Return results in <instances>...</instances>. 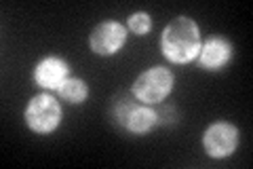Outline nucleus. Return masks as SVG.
<instances>
[{
  "label": "nucleus",
  "mask_w": 253,
  "mask_h": 169,
  "mask_svg": "<svg viewBox=\"0 0 253 169\" xmlns=\"http://www.w3.org/2000/svg\"><path fill=\"white\" fill-rule=\"evenodd\" d=\"M203 45V34L199 21L190 15H177L167 21V26L161 32V47L163 57L173 66H188L199 57Z\"/></svg>",
  "instance_id": "obj_1"
},
{
  "label": "nucleus",
  "mask_w": 253,
  "mask_h": 169,
  "mask_svg": "<svg viewBox=\"0 0 253 169\" xmlns=\"http://www.w3.org/2000/svg\"><path fill=\"white\" fill-rule=\"evenodd\" d=\"M110 118L121 131L129 135H148L163 125V116L154 106L137 102L131 91L118 93L110 104Z\"/></svg>",
  "instance_id": "obj_2"
},
{
  "label": "nucleus",
  "mask_w": 253,
  "mask_h": 169,
  "mask_svg": "<svg viewBox=\"0 0 253 169\" xmlns=\"http://www.w3.org/2000/svg\"><path fill=\"white\" fill-rule=\"evenodd\" d=\"M23 123L36 135L55 133L63 123V102L49 91L32 95L23 108Z\"/></svg>",
  "instance_id": "obj_3"
},
{
  "label": "nucleus",
  "mask_w": 253,
  "mask_h": 169,
  "mask_svg": "<svg viewBox=\"0 0 253 169\" xmlns=\"http://www.w3.org/2000/svg\"><path fill=\"white\" fill-rule=\"evenodd\" d=\"M175 89V72L169 66H150L141 70L131 83V95L146 106H161Z\"/></svg>",
  "instance_id": "obj_4"
},
{
  "label": "nucleus",
  "mask_w": 253,
  "mask_h": 169,
  "mask_svg": "<svg viewBox=\"0 0 253 169\" xmlns=\"http://www.w3.org/2000/svg\"><path fill=\"white\" fill-rule=\"evenodd\" d=\"M201 144H203L205 155L209 159H213V161L230 159L241 144V131L234 123H230V120H226V118L213 120V123L205 127Z\"/></svg>",
  "instance_id": "obj_5"
},
{
  "label": "nucleus",
  "mask_w": 253,
  "mask_h": 169,
  "mask_svg": "<svg viewBox=\"0 0 253 169\" xmlns=\"http://www.w3.org/2000/svg\"><path fill=\"white\" fill-rule=\"evenodd\" d=\"M89 51L97 57H114L121 53L126 43H129V30L123 21L118 19H106L99 21L89 32Z\"/></svg>",
  "instance_id": "obj_6"
},
{
  "label": "nucleus",
  "mask_w": 253,
  "mask_h": 169,
  "mask_svg": "<svg viewBox=\"0 0 253 169\" xmlns=\"http://www.w3.org/2000/svg\"><path fill=\"white\" fill-rule=\"evenodd\" d=\"M234 59V43L224 34H211L209 38L203 40L196 66L203 72H221L226 70Z\"/></svg>",
  "instance_id": "obj_7"
},
{
  "label": "nucleus",
  "mask_w": 253,
  "mask_h": 169,
  "mask_svg": "<svg viewBox=\"0 0 253 169\" xmlns=\"http://www.w3.org/2000/svg\"><path fill=\"white\" fill-rule=\"evenodd\" d=\"M72 74V66L66 57H61L57 53H49L41 57L34 68H32V80L41 91L57 93L59 85Z\"/></svg>",
  "instance_id": "obj_8"
},
{
  "label": "nucleus",
  "mask_w": 253,
  "mask_h": 169,
  "mask_svg": "<svg viewBox=\"0 0 253 169\" xmlns=\"http://www.w3.org/2000/svg\"><path fill=\"white\" fill-rule=\"evenodd\" d=\"M55 95H57L63 104H68V106H83V104L89 100L91 89H89V83H86L83 76L70 74L59 85V89H57Z\"/></svg>",
  "instance_id": "obj_9"
},
{
  "label": "nucleus",
  "mask_w": 253,
  "mask_h": 169,
  "mask_svg": "<svg viewBox=\"0 0 253 169\" xmlns=\"http://www.w3.org/2000/svg\"><path fill=\"white\" fill-rule=\"evenodd\" d=\"M126 30H129V34L133 36H148L150 30H152V15L148 11H133L129 17H126Z\"/></svg>",
  "instance_id": "obj_10"
}]
</instances>
